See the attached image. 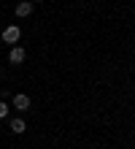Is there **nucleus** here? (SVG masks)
<instances>
[{
  "mask_svg": "<svg viewBox=\"0 0 135 149\" xmlns=\"http://www.w3.org/2000/svg\"><path fill=\"white\" fill-rule=\"evenodd\" d=\"M24 57H27V54H24V49H22V46H14V49H11V54H8V60H11L14 65H22V63H24Z\"/></svg>",
  "mask_w": 135,
  "mask_h": 149,
  "instance_id": "3",
  "label": "nucleus"
},
{
  "mask_svg": "<svg viewBox=\"0 0 135 149\" xmlns=\"http://www.w3.org/2000/svg\"><path fill=\"white\" fill-rule=\"evenodd\" d=\"M14 109L16 111H27V109H30V95H14Z\"/></svg>",
  "mask_w": 135,
  "mask_h": 149,
  "instance_id": "2",
  "label": "nucleus"
},
{
  "mask_svg": "<svg viewBox=\"0 0 135 149\" xmlns=\"http://www.w3.org/2000/svg\"><path fill=\"white\" fill-rule=\"evenodd\" d=\"M30 14H33V3H27V0L16 3V16H30Z\"/></svg>",
  "mask_w": 135,
  "mask_h": 149,
  "instance_id": "4",
  "label": "nucleus"
},
{
  "mask_svg": "<svg viewBox=\"0 0 135 149\" xmlns=\"http://www.w3.org/2000/svg\"><path fill=\"white\" fill-rule=\"evenodd\" d=\"M19 38H22V30L16 27V24H11V27L3 30V41H6V43H16Z\"/></svg>",
  "mask_w": 135,
  "mask_h": 149,
  "instance_id": "1",
  "label": "nucleus"
},
{
  "mask_svg": "<svg viewBox=\"0 0 135 149\" xmlns=\"http://www.w3.org/2000/svg\"><path fill=\"white\" fill-rule=\"evenodd\" d=\"M3 117H8V106H6L3 100H0V119H3Z\"/></svg>",
  "mask_w": 135,
  "mask_h": 149,
  "instance_id": "6",
  "label": "nucleus"
},
{
  "mask_svg": "<svg viewBox=\"0 0 135 149\" xmlns=\"http://www.w3.org/2000/svg\"><path fill=\"white\" fill-rule=\"evenodd\" d=\"M24 130H27L24 119H11V133H16V136H19V133H24Z\"/></svg>",
  "mask_w": 135,
  "mask_h": 149,
  "instance_id": "5",
  "label": "nucleus"
}]
</instances>
